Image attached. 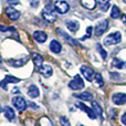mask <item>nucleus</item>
Instances as JSON below:
<instances>
[{"instance_id":"obj_1","label":"nucleus","mask_w":126,"mask_h":126,"mask_svg":"<svg viewBox=\"0 0 126 126\" xmlns=\"http://www.w3.org/2000/svg\"><path fill=\"white\" fill-rule=\"evenodd\" d=\"M55 8L52 4H47V7L42 11V17L49 22H54L57 20V16L54 13Z\"/></svg>"},{"instance_id":"obj_2","label":"nucleus","mask_w":126,"mask_h":126,"mask_svg":"<svg viewBox=\"0 0 126 126\" xmlns=\"http://www.w3.org/2000/svg\"><path fill=\"white\" fill-rule=\"evenodd\" d=\"M122 41V34L121 32L116 31V32H113L111 34H109L104 40V44L105 46H114V44H117Z\"/></svg>"},{"instance_id":"obj_3","label":"nucleus","mask_w":126,"mask_h":126,"mask_svg":"<svg viewBox=\"0 0 126 126\" xmlns=\"http://www.w3.org/2000/svg\"><path fill=\"white\" fill-rule=\"evenodd\" d=\"M12 104L15 105V107L18 110V111H26L27 107H28V103L24 100L22 96H16V97L12 98Z\"/></svg>"},{"instance_id":"obj_4","label":"nucleus","mask_w":126,"mask_h":126,"mask_svg":"<svg viewBox=\"0 0 126 126\" xmlns=\"http://www.w3.org/2000/svg\"><path fill=\"white\" fill-rule=\"evenodd\" d=\"M69 87L72 90H76V91L83 89V87H84V82H83L82 78H81L80 75H75L73 80L69 83Z\"/></svg>"},{"instance_id":"obj_5","label":"nucleus","mask_w":126,"mask_h":126,"mask_svg":"<svg viewBox=\"0 0 126 126\" xmlns=\"http://www.w3.org/2000/svg\"><path fill=\"white\" fill-rule=\"evenodd\" d=\"M54 8H55V10H57V12H59L60 15H64V13H66L67 11H69L70 6L64 0H59V1L55 2Z\"/></svg>"},{"instance_id":"obj_6","label":"nucleus","mask_w":126,"mask_h":126,"mask_svg":"<svg viewBox=\"0 0 126 126\" xmlns=\"http://www.w3.org/2000/svg\"><path fill=\"white\" fill-rule=\"evenodd\" d=\"M81 73H82L83 76H84L87 81H90V82L93 80L94 75H95L94 70L91 69L90 66H87V65H82V66H81Z\"/></svg>"},{"instance_id":"obj_7","label":"nucleus","mask_w":126,"mask_h":126,"mask_svg":"<svg viewBox=\"0 0 126 126\" xmlns=\"http://www.w3.org/2000/svg\"><path fill=\"white\" fill-rule=\"evenodd\" d=\"M107 27H109V22H107V20H105V19L101 20V21L97 23V26L95 27V34L97 35V37L102 35L103 33L107 30Z\"/></svg>"},{"instance_id":"obj_8","label":"nucleus","mask_w":126,"mask_h":126,"mask_svg":"<svg viewBox=\"0 0 126 126\" xmlns=\"http://www.w3.org/2000/svg\"><path fill=\"white\" fill-rule=\"evenodd\" d=\"M20 81H21L20 79H17L12 75H6L3 80L0 82V86L3 90H7V85H8L9 83H18V82H20Z\"/></svg>"},{"instance_id":"obj_9","label":"nucleus","mask_w":126,"mask_h":126,"mask_svg":"<svg viewBox=\"0 0 126 126\" xmlns=\"http://www.w3.org/2000/svg\"><path fill=\"white\" fill-rule=\"evenodd\" d=\"M112 101L116 105H124L126 103V94L125 93H115L112 96Z\"/></svg>"},{"instance_id":"obj_10","label":"nucleus","mask_w":126,"mask_h":126,"mask_svg":"<svg viewBox=\"0 0 126 126\" xmlns=\"http://www.w3.org/2000/svg\"><path fill=\"white\" fill-rule=\"evenodd\" d=\"M58 34H59V35H61V37H62L64 40H65V41L67 42V43L72 44V46H79V47H81L80 44H79V42L76 41V40H74L73 38H71V37H70V35H67L66 33L64 32V31L61 30V29H58Z\"/></svg>"},{"instance_id":"obj_11","label":"nucleus","mask_w":126,"mask_h":126,"mask_svg":"<svg viewBox=\"0 0 126 126\" xmlns=\"http://www.w3.org/2000/svg\"><path fill=\"white\" fill-rule=\"evenodd\" d=\"M33 38H34V40L37 42L43 43V42L47 41L48 35H47V33L44 32V31H34V32H33Z\"/></svg>"},{"instance_id":"obj_12","label":"nucleus","mask_w":126,"mask_h":126,"mask_svg":"<svg viewBox=\"0 0 126 126\" xmlns=\"http://www.w3.org/2000/svg\"><path fill=\"white\" fill-rule=\"evenodd\" d=\"M39 71H40V73H41V75H43L44 78H50V76L52 75V73H53L52 67H51L50 65H48V64L41 65V66L39 67Z\"/></svg>"},{"instance_id":"obj_13","label":"nucleus","mask_w":126,"mask_h":126,"mask_svg":"<svg viewBox=\"0 0 126 126\" xmlns=\"http://www.w3.org/2000/svg\"><path fill=\"white\" fill-rule=\"evenodd\" d=\"M76 106L79 107V109H81L82 111H84V112H86V114L90 116V118H92V120H94V118H96L97 116H96V114L94 113V111L93 110H91L90 107H87L86 105H84V104H82V103H76Z\"/></svg>"},{"instance_id":"obj_14","label":"nucleus","mask_w":126,"mask_h":126,"mask_svg":"<svg viewBox=\"0 0 126 126\" xmlns=\"http://www.w3.org/2000/svg\"><path fill=\"white\" fill-rule=\"evenodd\" d=\"M6 13L11 20H13V21H16V20H18L20 18V12L18 10H16L15 8H11V7L6 9Z\"/></svg>"},{"instance_id":"obj_15","label":"nucleus","mask_w":126,"mask_h":126,"mask_svg":"<svg viewBox=\"0 0 126 126\" xmlns=\"http://www.w3.org/2000/svg\"><path fill=\"white\" fill-rule=\"evenodd\" d=\"M49 48H50V50L52 51L53 53H55V54H58V53H60L62 51V46L58 40H52Z\"/></svg>"},{"instance_id":"obj_16","label":"nucleus","mask_w":126,"mask_h":126,"mask_svg":"<svg viewBox=\"0 0 126 126\" xmlns=\"http://www.w3.org/2000/svg\"><path fill=\"white\" fill-rule=\"evenodd\" d=\"M65 24H66L67 29L71 32H76L80 29V23H79V21H75V20H67L65 22Z\"/></svg>"},{"instance_id":"obj_17","label":"nucleus","mask_w":126,"mask_h":126,"mask_svg":"<svg viewBox=\"0 0 126 126\" xmlns=\"http://www.w3.org/2000/svg\"><path fill=\"white\" fill-rule=\"evenodd\" d=\"M27 62H28V59L24 58V59H18V60H9L8 64L15 67H20V66H23Z\"/></svg>"},{"instance_id":"obj_18","label":"nucleus","mask_w":126,"mask_h":126,"mask_svg":"<svg viewBox=\"0 0 126 126\" xmlns=\"http://www.w3.org/2000/svg\"><path fill=\"white\" fill-rule=\"evenodd\" d=\"M4 116H6V118L8 121L12 122V121H15V118H16L15 111H13L10 106H6L4 107Z\"/></svg>"},{"instance_id":"obj_19","label":"nucleus","mask_w":126,"mask_h":126,"mask_svg":"<svg viewBox=\"0 0 126 126\" xmlns=\"http://www.w3.org/2000/svg\"><path fill=\"white\" fill-rule=\"evenodd\" d=\"M111 66L116 67V69H124V67H126V62L121 59L115 58V59H113V61L111 62Z\"/></svg>"},{"instance_id":"obj_20","label":"nucleus","mask_w":126,"mask_h":126,"mask_svg":"<svg viewBox=\"0 0 126 126\" xmlns=\"http://www.w3.org/2000/svg\"><path fill=\"white\" fill-rule=\"evenodd\" d=\"M74 96L82 101H93V95H92V93H90V92H82V93L75 94Z\"/></svg>"},{"instance_id":"obj_21","label":"nucleus","mask_w":126,"mask_h":126,"mask_svg":"<svg viewBox=\"0 0 126 126\" xmlns=\"http://www.w3.org/2000/svg\"><path fill=\"white\" fill-rule=\"evenodd\" d=\"M39 94H40V91H39V89H38L35 85H30V86H29L28 95L30 96V97L35 98V97H38V96H39Z\"/></svg>"},{"instance_id":"obj_22","label":"nucleus","mask_w":126,"mask_h":126,"mask_svg":"<svg viewBox=\"0 0 126 126\" xmlns=\"http://www.w3.org/2000/svg\"><path fill=\"white\" fill-rule=\"evenodd\" d=\"M97 3L100 6L101 11L105 12V11L109 10L110 6H111V0H97Z\"/></svg>"},{"instance_id":"obj_23","label":"nucleus","mask_w":126,"mask_h":126,"mask_svg":"<svg viewBox=\"0 0 126 126\" xmlns=\"http://www.w3.org/2000/svg\"><path fill=\"white\" fill-rule=\"evenodd\" d=\"M81 3L89 10H92L96 7V0H81Z\"/></svg>"},{"instance_id":"obj_24","label":"nucleus","mask_w":126,"mask_h":126,"mask_svg":"<svg viewBox=\"0 0 126 126\" xmlns=\"http://www.w3.org/2000/svg\"><path fill=\"white\" fill-rule=\"evenodd\" d=\"M92 109H93L94 113L96 114V116H98V117H102L103 109L101 107V105L98 104L97 102H93V103H92Z\"/></svg>"},{"instance_id":"obj_25","label":"nucleus","mask_w":126,"mask_h":126,"mask_svg":"<svg viewBox=\"0 0 126 126\" xmlns=\"http://www.w3.org/2000/svg\"><path fill=\"white\" fill-rule=\"evenodd\" d=\"M32 59H33V62H34V64L37 65V66H41L42 65V62H43V58L41 57L40 54H38V53H33L32 54Z\"/></svg>"},{"instance_id":"obj_26","label":"nucleus","mask_w":126,"mask_h":126,"mask_svg":"<svg viewBox=\"0 0 126 126\" xmlns=\"http://www.w3.org/2000/svg\"><path fill=\"white\" fill-rule=\"evenodd\" d=\"M111 17L113 19H118L121 17V9L117 6H113L112 7V12H111Z\"/></svg>"},{"instance_id":"obj_27","label":"nucleus","mask_w":126,"mask_h":126,"mask_svg":"<svg viewBox=\"0 0 126 126\" xmlns=\"http://www.w3.org/2000/svg\"><path fill=\"white\" fill-rule=\"evenodd\" d=\"M97 50H98V52H100V54L102 55L103 59H104V60L106 59V58H107V53H106V51L102 48V46H101V44H97Z\"/></svg>"},{"instance_id":"obj_28","label":"nucleus","mask_w":126,"mask_h":126,"mask_svg":"<svg viewBox=\"0 0 126 126\" xmlns=\"http://www.w3.org/2000/svg\"><path fill=\"white\" fill-rule=\"evenodd\" d=\"M95 81L97 82L98 86H103V85H104V81H103V78L101 74H98V73L95 74Z\"/></svg>"},{"instance_id":"obj_29","label":"nucleus","mask_w":126,"mask_h":126,"mask_svg":"<svg viewBox=\"0 0 126 126\" xmlns=\"http://www.w3.org/2000/svg\"><path fill=\"white\" fill-rule=\"evenodd\" d=\"M60 121H61V125L62 126H71V125H70L69 120H67L66 117H64V116H62V117L60 118Z\"/></svg>"},{"instance_id":"obj_30","label":"nucleus","mask_w":126,"mask_h":126,"mask_svg":"<svg viewBox=\"0 0 126 126\" xmlns=\"http://www.w3.org/2000/svg\"><path fill=\"white\" fill-rule=\"evenodd\" d=\"M87 33H86V35H84V37H82L81 38V40H85V39H87V38H90L91 37V32H92V27H89L87 28Z\"/></svg>"},{"instance_id":"obj_31","label":"nucleus","mask_w":126,"mask_h":126,"mask_svg":"<svg viewBox=\"0 0 126 126\" xmlns=\"http://www.w3.org/2000/svg\"><path fill=\"white\" fill-rule=\"evenodd\" d=\"M30 2H31V7L32 8H38L39 7V3H40V0H30Z\"/></svg>"},{"instance_id":"obj_32","label":"nucleus","mask_w":126,"mask_h":126,"mask_svg":"<svg viewBox=\"0 0 126 126\" xmlns=\"http://www.w3.org/2000/svg\"><path fill=\"white\" fill-rule=\"evenodd\" d=\"M111 78L114 79V80H118L121 78V75L118 73H111Z\"/></svg>"},{"instance_id":"obj_33","label":"nucleus","mask_w":126,"mask_h":126,"mask_svg":"<svg viewBox=\"0 0 126 126\" xmlns=\"http://www.w3.org/2000/svg\"><path fill=\"white\" fill-rule=\"evenodd\" d=\"M8 30H11V28H8V27H4V26H0V31L2 32H6Z\"/></svg>"},{"instance_id":"obj_34","label":"nucleus","mask_w":126,"mask_h":126,"mask_svg":"<svg viewBox=\"0 0 126 126\" xmlns=\"http://www.w3.org/2000/svg\"><path fill=\"white\" fill-rule=\"evenodd\" d=\"M8 3H10V4H18V3H19V0H8Z\"/></svg>"},{"instance_id":"obj_35","label":"nucleus","mask_w":126,"mask_h":126,"mask_svg":"<svg viewBox=\"0 0 126 126\" xmlns=\"http://www.w3.org/2000/svg\"><path fill=\"white\" fill-rule=\"evenodd\" d=\"M122 123L124 125H126V112L122 115Z\"/></svg>"},{"instance_id":"obj_36","label":"nucleus","mask_w":126,"mask_h":126,"mask_svg":"<svg viewBox=\"0 0 126 126\" xmlns=\"http://www.w3.org/2000/svg\"><path fill=\"white\" fill-rule=\"evenodd\" d=\"M122 20H123V22L126 24V15H123L122 16Z\"/></svg>"},{"instance_id":"obj_37","label":"nucleus","mask_w":126,"mask_h":126,"mask_svg":"<svg viewBox=\"0 0 126 126\" xmlns=\"http://www.w3.org/2000/svg\"><path fill=\"white\" fill-rule=\"evenodd\" d=\"M12 93H19V90H18V89H13L12 90Z\"/></svg>"},{"instance_id":"obj_38","label":"nucleus","mask_w":126,"mask_h":126,"mask_svg":"<svg viewBox=\"0 0 126 126\" xmlns=\"http://www.w3.org/2000/svg\"><path fill=\"white\" fill-rule=\"evenodd\" d=\"M1 111H2V107H1V105H0V113H1Z\"/></svg>"},{"instance_id":"obj_39","label":"nucleus","mask_w":126,"mask_h":126,"mask_svg":"<svg viewBox=\"0 0 126 126\" xmlns=\"http://www.w3.org/2000/svg\"><path fill=\"white\" fill-rule=\"evenodd\" d=\"M0 63H1V57H0Z\"/></svg>"},{"instance_id":"obj_40","label":"nucleus","mask_w":126,"mask_h":126,"mask_svg":"<svg viewBox=\"0 0 126 126\" xmlns=\"http://www.w3.org/2000/svg\"><path fill=\"white\" fill-rule=\"evenodd\" d=\"M124 2H125V3H126V0H124Z\"/></svg>"}]
</instances>
